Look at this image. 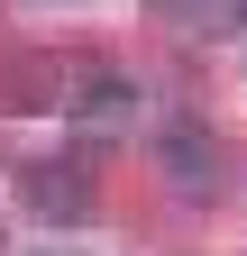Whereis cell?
<instances>
[{
	"instance_id": "obj_1",
	"label": "cell",
	"mask_w": 247,
	"mask_h": 256,
	"mask_svg": "<svg viewBox=\"0 0 247 256\" xmlns=\"http://www.w3.org/2000/svg\"><path fill=\"white\" fill-rule=\"evenodd\" d=\"M18 202H28V220H46V229H82L92 220V165L82 156H37V165L18 174Z\"/></svg>"
},
{
	"instance_id": "obj_2",
	"label": "cell",
	"mask_w": 247,
	"mask_h": 256,
	"mask_svg": "<svg viewBox=\"0 0 247 256\" xmlns=\"http://www.w3.org/2000/svg\"><path fill=\"white\" fill-rule=\"evenodd\" d=\"M64 119L82 128V138H110V128L138 119V82L119 74V64H74L64 74Z\"/></svg>"
},
{
	"instance_id": "obj_3",
	"label": "cell",
	"mask_w": 247,
	"mask_h": 256,
	"mask_svg": "<svg viewBox=\"0 0 247 256\" xmlns=\"http://www.w3.org/2000/svg\"><path fill=\"white\" fill-rule=\"evenodd\" d=\"M156 165H165V183H192V192H210L220 183V128L210 119H165V138H156Z\"/></svg>"
},
{
	"instance_id": "obj_4",
	"label": "cell",
	"mask_w": 247,
	"mask_h": 256,
	"mask_svg": "<svg viewBox=\"0 0 247 256\" xmlns=\"http://www.w3.org/2000/svg\"><path fill=\"white\" fill-rule=\"evenodd\" d=\"M156 10V28H174V37H238L247 28V0H146Z\"/></svg>"
},
{
	"instance_id": "obj_5",
	"label": "cell",
	"mask_w": 247,
	"mask_h": 256,
	"mask_svg": "<svg viewBox=\"0 0 247 256\" xmlns=\"http://www.w3.org/2000/svg\"><path fill=\"white\" fill-rule=\"evenodd\" d=\"M46 256H64V247H46Z\"/></svg>"
}]
</instances>
